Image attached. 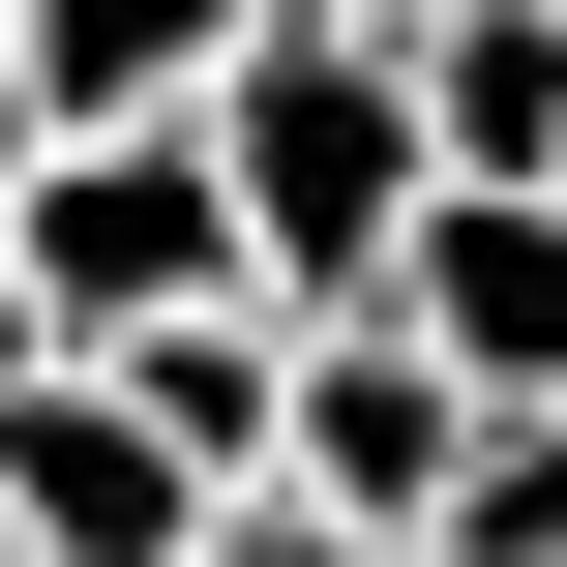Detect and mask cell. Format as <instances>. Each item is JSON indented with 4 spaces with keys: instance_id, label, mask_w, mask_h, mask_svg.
Wrapping results in <instances>:
<instances>
[{
    "instance_id": "cell-1",
    "label": "cell",
    "mask_w": 567,
    "mask_h": 567,
    "mask_svg": "<svg viewBox=\"0 0 567 567\" xmlns=\"http://www.w3.org/2000/svg\"><path fill=\"white\" fill-rule=\"evenodd\" d=\"M209 179H239V269L329 329V299H389V239H419V30H359V0H269L239 60H209Z\"/></svg>"
},
{
    "instance_id": "cell-2",
    "label": "cell",
    "mask_w": 567,
    "mask_h": 567,
    "mask_svg": "<svg viewBox=\"0 0 567 567\" xmlns=\"http://www.w3.org/2000/svg\"><path fill=\"white\" fill-rule=\"evenodd\" d=\"M0 269H30L60 359L179 329V299H269V269H239V179H209V90H179V120H30V150H0Z\"/></svg>"
},
{
    "instance_id": "cell-3",
    "label": "cell",
    "mask_w": 567,
    "mask_h": 567,
    "mask_svg": "<svg viewBox=\"0 0 567 567\" xmlns=\"http://www.w3.org/2000/svg\"><path fill=\"white\" fill-rule=\"evenodd\" d=\"M449 478H478V389H449L389 299H329V329H299V419H269V508H329V538H419Z\"/></svg>"
},
{
    "instance_id": "cell-4",
    "label": "cell",
    "mask_w": 567,
    "mask_h": 567,
    "mask_svg": "<svg viewBox=\"0 0 567 567\" xmlns=\"http://www.w3.org/2000/svg\"><path fill=\"white\" fill-rule=\"evenodd\" d=\"M389 329H419L478 419H567V179H419V239H389Z\"/></svg>"
},
{
    "instance_id": "cell-5",
    "label": "cell",
    "mask_w": 567,
    "mask_h": 567,
    "mask_svg": "<svg viewBox=\"0 0 567 567\" xmlns=\"http://www.w3.org/2000/svg\"><path fill=\"white\" fill-rule=\"evenodd\" d=\"M0 538L30 567H209V478L120 419V359H30L0 389Z\"/></svg>"
},
{
    "instance_id": "cell-6",
    "label": "cell",
    "mask_w": 567,
    "mask_h": 567,
    "mask_svg": "<svg viewBox=\"0 0 567 567\" xmlns=\"http://www.w3.org/2000/svg\"><path fill=\"white\" fill-rule=\"evenodd\" d=\"M120 419H150L209 508H269V419H299V299H179V329H120Z\"/></svg>"
},
{
    "instance_id": "cell-7",
    "label": "cell",
    "mask_w": 567,
    "mask_h": 567,
    "mask_svg": "<svg viewBox=\"0 0 567 567\" xmlns=\"http://www.w3.org/2000/svg\"><path fill=\"white\" fill-rule=\"evenodd\" d=\"M419 150L449 179H567V0H419Z\"/></svg>"
},
{
    "instance_id": "cell-8",
    "label": "cell",
    "mask_w": 567,
    "mask_h": 567,
    "mask_svg": "<svg viewBox=\"0 0 567 567\" xmlns=\"http://www.w3.org/2000/svg\"><path fill=\"white\" fill-rule=\"evenodd\" d=\"M269 0H0V60H30V120H179L209 60H239Z\"/></svg>"
},
{
    "instance_id": "cell-9",
    "label": "cell",
    "mask_w": 567,
    "mask_h": 567,
    "mask_svg": "<svg viewBox=\"0 0 567 567\" xmlns=\"http://www.w3.org/2000/svg\"><path fill=\"white\" fill-rule=\"evenodd\" d=\"M419 567H567V419H478V478L419 508Z\"/></svg>"
},
{
    "instance_id": "cell-10",
    "label": "cell",
    "mask_w": 567,
    "mask_h": 567,
    "mask_svg": "<svg viewBox=\"0 0 567 567\" xmlns=\"http://www.w3.org/2000/svg\"><path fill=\"white\" fill-rule=\"evenodd\" d=\"M209 567H419V538H329V508H209Z\"/></svg>"
},
{
    "instance_id": "cell-11",
    "label": "cell",
    "mask_w": 567,
    "mask_h": 567,
    "mask_svg": "<svg viewBox=\"0 0 567 567\" xmlns=\"http://www.w3.org/2000/svg\"><path fill=\"white\" fill-rule=\"evenodd\" d=\"M30 359H60V329H30V269H0V389H30Z\"/></svg>"
},
{
    "instance_id": "cell-12",
    "label": "cell",
    "mask_w": 567,
    "mask_h": 567,
    "mask_svg": "<svg viewBox=\"0 0 567 567\" xmlns=\"http://www.w3.org/2000/svg\"><path fill=\"white\" fill-rule=\"evenodd\" d=\"M0 150H30V60H0Z\"/></svg>"
},
{
    "instance_id": "cell-13",
    "label": "cell",
    "mask_w": 567,
    "mask_h": 567,
    "mask_svg": "<svg viewBox=\"0 0 567 567\" xmlns=\"http://www.w3.org/2000/svg\"><path fill=\"white\" fill-rule=\"evenodd\" d=\"M359 30H419V0H359Z\"/></svg>"
},
{
    "instance_id": "cell-14",
    "label": "cell",
    "mask_w": 567,
    "mask_h": 567,
    "mask_svg": "<svg viewBox=\"0 0 567 567\" xmlns=\"http://www.w3.org/2000/svg\"><path fill=\"white\" fill-rule=\"evenodd\" d=\"M0 567H30V538H0Z\"/></svg>"
}]
</instances>
